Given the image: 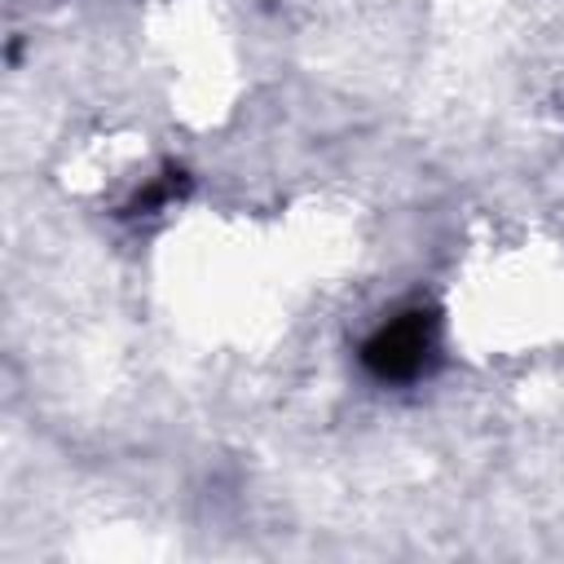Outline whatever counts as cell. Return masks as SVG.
<instances>
[{"instance_id":"obj_1","label":"cell","mask_w":564,"mask_h":564,"mask_svg":"<svg viewBox=\"0 0 564 564\" xmlns=\"http://www.w3.org/2000/svg\"><path fill=\"white\" fill-rule=\"evenodd\" d=\"M432 344H436V326H432L427 313L414 308V313H401V317H392L388 326H379V330L366 339L361 361H366V370H370L375 379H383V383H405V379H414V375L427 366Z\"/></svg>"},{"instance_id":"obj_2","label":"cell","mask_w":564,"mask_h":564,"mask_svg":"<svg viewBox=\"0 0 564 564\" xmlns=\"http://www.w3.org/2000/svg\"><path fill=\"white\" fill-rule=\"evenodd\" d=\"M181 189H185V176H181V172H163L154 185H145V189H141V194L128 203V212H132V216H150V212L167 207V203H172Z\"/></svg>"}]
</instances>
